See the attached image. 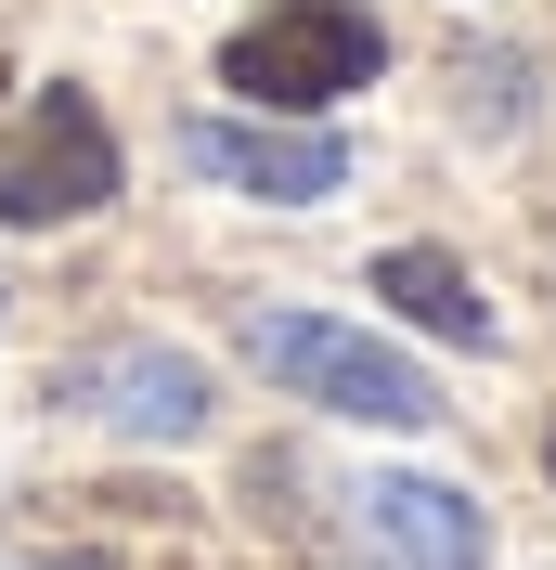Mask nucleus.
Masks as SVG:
<instances>
[{"label": "nucleus", "mask_w": 556, "mask_h": 570, "mask_svg": "<svg viewBox=\"0 0 556 570\" xmlns=\"http://www.w3.org/2000/svg\"><path fill=\"white\" fill-rule=\"evenodd\" d=\"M246 363H259L285 402H324V415H349V428H440V376H427L415 351L363 337V324H337V312H259L246 324Z\"/></svg>", "instance_id": "nucleus-1"}, {"label": "nucleus", "mask_w": 556, "mask_h": 570, "mask_svg": "<svg viewBox=\"0 0 556 570\" xmlns=\"http://www.w3.org/2000/svg\"><path fill=\"white\" fill-rule=\"evenodd\" d=\"M388 66V27L363 13V0H272L259 27L220 39V91H246V105H337V91H363V78Z\"/></svg>", "instance_id": "nucleus-2"}, {"label": "nucleus", "mask_w": 556, "mask_h": 570, "mask_svg": "<svg viewBox=\"0 0 556 570\" xmlns=\"http://www.w3.org/2000/svg\"><path fill=\"white\" fill-rule=\"evenodd\" d=\"M117 195V130L78 91H39L27 117H13V142H0V220H91Z\"/></svg>", "instance_id": "nucleus-3"}, {"label": "nucleus", "mask_w": 556, "mask_h": 570, "mask_svg": "<svg viewBox=\"0 0 556 570\" xmlns=\"http://www.w3.org/2000/svg\"><path fill=\"white\" fill-rule=\"evenodd\" d=\"M52 402L105 415L117 441H195V428H208V363L156 351V337H105V351L52 363Z\"/></svg>", "instance_id": "nucleus-4"}, {"label": "nucleus", "mask_w": 556, "mask_h": 570, "mask_svg": "<svg viewBox=\"0 0 556 570\" xmlns=\"http://www.w3.org/2000/svg\"><path fill=\"white\" fill-rule=\"evenodd\" d=\"M181 169L234 181L259 208H324L349 181V142L337 130H285V117H195V130H181Z\"/></svg>", "instance_id": "nucleus-5"}, {"label": "nucleus", "mask_w": 556, "mask_h": 570, "mask_svg": "<svg viewBox=\"0 0 556 570\" xmlns=\"http://www.w3.org/2000/svg\"><path fill=\"white\" fill-rule=\"evenodd\" d=\"M363 544H376V570H479V505L453 493V480H415V466H388V480H363Z\"/></svg>", "instance_id": "nucleus-6"}, {"label": "nucleus", "mask_w": 556, "mask_h": 570, "mask_svg": "<svg viewBox=\"0 0 556 570\" xmlns=\"http://www.w3.org/2000/svg\"><path fill=\"white\" fill-rule=\"evenodd\" d=\"M376 298L401 324H427V337H453V351H492V298L466 285V259H440V247H388L376 259Z\"/></svg>", "instance_id": "nucleus-7"}, {"label": "nucleus", "mask_w": 556, "mask_h": 570, "mask_svg": "<svg viewBox=\"0 0 556 570\" xmlns=\"http://www.w3.org/2000/svg\"><path fill=\"white\" fill-rule=\"evenodd\" d=\"M13 570H105V558H13Z\"/></svg>", "instance_id": "nucleus-8"}, {"label": "nucleus", "mask_w": 556, "mask_h": 570, "mask_svg": "<svg viewBox=\"0 0 556 570\" xmlns=\"http://www.w3.org/2000/svg\"><path fill=\"white\" fill-rule=\"evenodd\" d=\"M544 454H556V441H544Z\"/></svg>", "instance_id": "nucleus-9"}]
</instances>
